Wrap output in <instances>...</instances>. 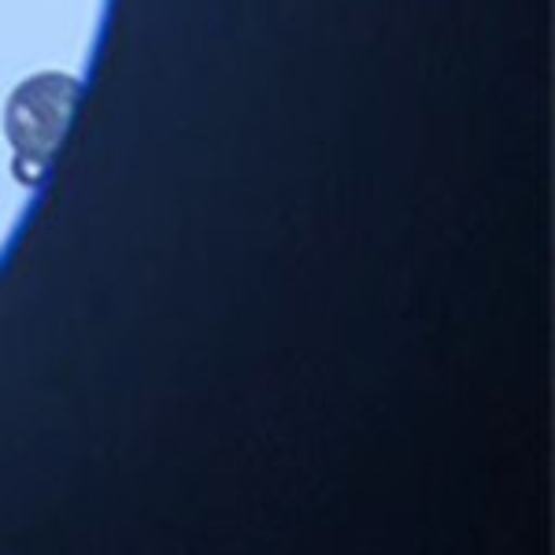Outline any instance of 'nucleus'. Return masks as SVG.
<instances>
[{
    "instance_id": "obj_1",
    "label": "nucleus",
    "mask_w": 555,
    "mask_h": 555,
    "mask_svg": "<svg viewBox=\"0 0 555 555\" xmlns=\"http://www.w3.org/2000/svg\"><path fill=\"white\" fill-rule=\"evenodd\" d=\"M75 104H78V78L60 75V70L30 78V82H23L12 93L4 112V130L23 164H34L30 178H38L49 167V159L56 156Z\"/></svg>"
}]
</instances>
